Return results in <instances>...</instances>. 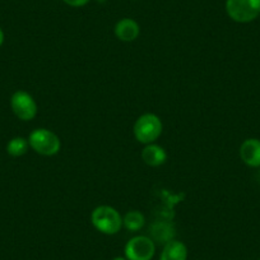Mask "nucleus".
<instances>
[{
    "label": "nucleus",
    "instance_id": "1",
    "mask_svg": "<svg viewBox=\"0 0 260 260\" xmlns=\"http://www.w3.org/2000/svg\"><path fill=\"white\" fill-rule=\"evenodd\" d=\"M91 222L94 229L104 235H116L122 227V217L110 206H99L92 211Z\"/></svg>",
    "mask_w": 260,
    "mask_h": 260
},
{
    "label": "nucleus",
    "instance_id": "2",
    "mask_svg": "<svg viewBox=\"0 0 260 260\" xmlns=\"http://www.w3.org/2000/svg\"><path fill=\"white\" fill-rule=\"evenodd\" d=\"M162 130H164V124L161 119L156 114L151 112L141 115L133 127L134 137L142 144L154 143L161 137Z\"/></svg>",
    "mask_w": 260,
    "mask_h": 260
},
{
    "label": "nucleus",
    "instance_id": "3",
    "mask_svg": "<svg viewBox=\"0 0 260 260\" xmlns=\"http://www.w3.org/2000/svg\"><path fill=\"white\" fill-rule=\"evenodd\" d=\"M28 144L36 153L46 157L55 156L61 149V141L59 137L54 132L45 127L35 129L29 134Z\"/></svg>",
    "mask_w": 260,
    "mask_h": 260
},
{
    "label": "nucleus",
    "instance_id": "4",
    "mask_svg": "<svg viewBox=\"0 0 260 260\" xmlns=\"http://www.w3.org/2000/svg\"><path fill=\"white\" fill-rule=\"evenodd\" d=\"M226 12L232 21L249 23L260 16V0H226Z\"/></svg>",
    "mask_w": 260,
    "mask_h": 260
},
{
    "label": "nucleus",
    "instance_id": "5",
    "mask_svg": "<svg viewBox=\"0 0 260 260\" xmlns=\"http://www.w3.org/2000/svg\"><path fill=\"white\" fill-rule=\"evenodd\" d=\"M124 252L127 260H152L156 254V245L148 236H134L126 242Z\"/></svg>",
    "mask_w": 260,
    "mask_h": 260
},
{
    "label": "nucleus",
    "instance_id": "6",
    "mask_svg": "<svg viewBox=\"0 0 260 260\" xmlns=\"http://www.w3.org/2000/svg\"><path fill=\"white\" fill-rule=\"evenodd\" d=\"M11 107L14 115L22 121H29L35 119L39 110L34 97L26 91H17L12 94Z\"/></svg>",
    "mask_w": 260,
    "mask_h": 260
},
{
    "label": "nucleus",
    "instance_id": "7",
    "mask_svg": "<svg viewBox=\"0 0 260 260\" xmlns=\"http://www.w3.org/2000/svg\"><path fill=\"white\" fill-rule=\"evenodd\" d=\"M240 158L249 167H260V139L249 138L240 147Z\"/></svg>",
    "mask_w": 260,
    "mask_h": 260
},
{
    "label": "nucleus",
    "instance_id": "8",
    "mask_svg": "<svg viewBox=\"0 0 260 260\" xmlns=\"http://www.w3.org/2000/svg\"><path fill=\"white\" fill-rule=\"evenodd\" d=\"M115 36L122 42H133L141 34L138 22L132 18H122L115 24Z\"/></svg>",
    "mask_w": 260,
    "mask_h": 260
},
{
    "label": "nucleus",
    "instance_id": "9",
    "mask_svg": "<svg viewBox=\"0 0 260 260\" xmlns=\"http://www.w3.org/2000/svg\"><path fill=\"white\" fill-rule=\"evenodd\" d=\"M141 156L144 164L151 167H158L167 161V152L164 147L154 143L146 144Z\"/></svg>",
    "mask_w": 260,
    "mask_h": 260
},
{
    "label": "nucleus",
    "instance_id": "10",
    "mask_svg": "<svg viewBox=\"0 0 260 260\" xmlns=\"http://www.w3.org/2000/svg\"><path fill=\"white\" fill-rule=\"evenodd\" d=\"M159 260H187V247L179 240H171L165 244Z\"/></svg>",
    "mask_w": 260,
    "mask_h": 260
},
{
    "label": "nucleus",
    "instance_id": "11",
    "mask_svg": "<svg viewBox=\"0 0 260 260\" xmlns=\"http://www.w3.org/2000/svg\"><path fill=\"white\" fill-rule=\"evenodd\" d=\"M151 235L157 242H162V244H167L169 241L174 240L175 236V229L172 224L166 223V222H157L152 226Z\"/></svg>",
    "mask_w": 260,
    "mask_h": 260
},
{
    "label": "nucleus",
    "instance_id": "12",
    "mask_svg": "<svg viewBox=\"0 0 260 260\" xmlns=\"http://www.w3.org/2000/svg\"><path fill=\"white\" fill-rule=\"evenodd\" d=\"M146 223V218H144L143 213L139 211H130L122 217V226L130 232H137L142 230Z\"/></svg>",
    "mask_w": 260,
    "mask_h": 260
},
{
    "label": "nucleus",
    "instance_id": "13",
    "mask_svg": "<svg viewBox=\"0 0 260 260\" xmlns=\"http://www.w3.org/2000/svg\"><path fill=\"white\" fill-rule=\"evenodd\" d=\"M28 147V139L23 138V137H16V138H12L7 144V152L12 157H21L27 153Z\"/></svg>",
    "mask_w": 260,
    "mask_h": 260
},
{
    "label": "nucleus",
    "instance_id": "14",
    "mask_svg": "<svg viewBox=\"0 0 260 260\" xmlns=\"http://www.w3.org/2000/svg\"><path fill=\"white\" fill-rule=\"evenodd\" d=\"M65 4L74 7V8H79V7H84L87 3H89V0H62Z\"/></svg>",
    "mask_w": 260,
    "mask_h": 260
},
{
    "label": "nucleus",
    "instance_id": "15",
    "mask_svg": "<svg viewBox=\"0 0 260 260\" xmlns=\"http://www.w3.org/2000/svg\"><path fill=\"white\" fill-rule=\"evenodd\" d=\"M3 42H4V32L3 29L0 28V46L3 45Z\"/></svg>",
    "mask_w": 260,
    "mask_h": 260
},
{
    "label": "nucleus",
    "instance_id": "16",
    "mask_svg": "<svg viewBox=\"0 0 260 260\" xmlns=\"http://www.w3.org/2000/svg\"><path fill=\"white\" fill-rule=\"evenodd\" d=\"M112 260H127V259L126 257H122V256H116V257H114Z\"/></svg>",
    "mask_w": 260,
    "mask_h": 260
},
{
    "label": "nucleus",
    "instance_id": "17",
    "mask_svg": "<svg viewBox=\"0 0 260 260\" xmlns=\"http://www.w3.org/2000/svg\"><path fill=\"white\" fill-rule=\"evenodd\" d=\"M259 17H260V16H259Z\"/></svg>",
    "mask_w": 260,
    "mask_h": 260
},
{
    "label": "nucleus",
    "instance_id": "18",
    "mask_svg": "<svg viewBox=\"0 0 260 260\" xmlns=\"http://www.w3.org/2000/svg\"><path fill=\"white\" fill-rule=\"evenodd\" d=\"M259 260H260V259H259Z\"/></svg>",
    "mask_w": 260,
    "mask_h": 260
}]
</instances>
